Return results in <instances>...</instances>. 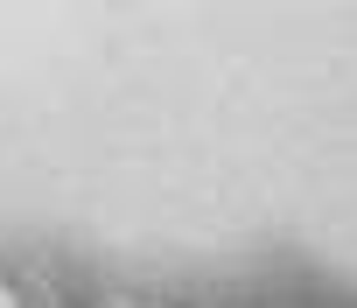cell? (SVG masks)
<instances>
[{"instance_id":"1","label":"cell","mask_w":357,"mask_h":308,"mask_svg":"<svg viewBox=\"0 0 357 308\" xmlns=\"http://www.w3.org/2000/svg\"><path fill=\"white\" fill-rule=\"evenodd\" d=\"M0 308H22V294H15V287H8V280H0Z\"/></svg>"}]
</instances>
